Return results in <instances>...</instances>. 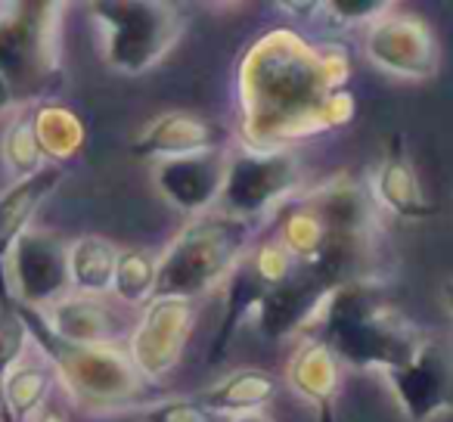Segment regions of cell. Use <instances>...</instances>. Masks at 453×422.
I'll return each mask as SVG.
<instances>
[{
	"label": "cell",
	"mask_w": 453,
	"mask_h": 422,
	"mask_svg": "<svg viewBox=\"0 0 453 422\" xmlns=\"http://www.w3.org/2000/svg\"><path fill=\"white\" fill-rule=\"evenodd\" d=\"M16 103H19V100H16L13 88H10V81H7L4 75H0V115L10 112V109H13Z\"/></svg>",
	"instance_id": "29"
},
{
	"label": "cell",
	"mask_w": 453,
	"mask_h": 422,
	"mask_svg": "<svg viewBox=\"0 0 453 422\" xmlns=\"http://www.w3.org/2000/svg\"><path fill=\"white\" fill-rule=\"evenodd\" d=\"M286 382L317 413V422H335V401L342 391V360L320 339H304L286 366Z\"/></svg>",
	"instance_id": "17"
},
{
	"label": "cell",
	"mask_w": 453,
	"mask_h": 422,
	"mask_svg": "<svg viewBox=\"0 0 453 422\" xmlns=\"http://www.w3.org/2000/svg\"><path fill=\"white\" fill-rule=\"evenodd\" d=\"M339 286L317 265H296L283 283L271 286L258 311V329L265 339L277 341L314 323L317 311Z\"/></svg>",
	"instance_id": "12"
},
{
	"label": "cell",
	"mask_w": 453,
	"mask_h": 422,
	"mask_svg": "<svg viewBox=\"0 0 453 422\" xmlns=\"http://www.w3.org/2000/svg\"><path fill=\"white\" fill-rule=\"evenodd\" d=\"M372 199L379 202L382 211L401 218V221H422V218L434 215V205L422 193L419 174H416V165L410 158L407 140L401 134L388 140L382 152V162L372 177Z\"/></svg>",
	"instance_id": "16"
},
{
	"label": "cell",
	"mask_w": 453,
	"mask_h": 422,
	"mask_svg": "<svg viewBox=\"0 0 453 422\" xmlns=\"http://www.w3.org/2000/svg\"><path fill=\"white\" fill-rule=\"evenodd\" d=\"M26 329L32 341L41 348L44 360L53 366L57 382L69 388V395L78 403L88 407H121L134 401L143 391L146 379L131 364L127 351L112 345H75V341L59 339L47 323L44 311L28 308L16 298Z\"/></svg>",
	"instance_id": "4"
},
{
	"label": "cell",
	"mask_w": 453,
	"mask_h": 422,
	"mask_svg": "<svg viewBox=\"0 0 453 422\" xmlns=\"http://www.w3.org/2000/svg\"><path fill=\"white\" fill-rule=\"evenodd\" d=\"M277 395H280L277 376L252 366V370H236L226 379H220L218 385L202 391L199 401L236 419V416H249V413L265 410Z\"/></svg>",
	"instance_id": "21"
},
{
	"label": "cell",
	"mask_w": 453,
	"mask_h": 422,
	"mask_svg": "<svg viewBox=\"0 0 453 422\" xmlns=\"http://www.w3.org/2000/svg\"><path fill=\"white\" fill-rule=\"evenodd\" d=\"M0 156H4V162L19 177L35 174V171H41L47 165L44 152H41V146H38V137H35L32 109H26V112H19L10 121L7 134H4V143H0Z\"/></svg>",
	"instance_id": "26"
},
{
	"label": "cell",
	"mask_w": 453,
	"mask_h": 422,
	"mask_svg": "<svg viewBox=\"0 0 453 422\" xmlns=\"http://www.w3.org/2000/svg\"><path fill=\"white\" fill-rule=\"evenodd\" d=\"M230 168V152L214 150L187 158L156 162V187L162 199L183 215H208L214 202H220Z\"/></svg>",
	"instance_id": "13"
},
{
	"label": "cell",
	"mask_w": 453,
	"mask_h": 422,
	"mask_svg": "<svg viewBox=\"0 0 453 422\" xmlns=\"http://www.w3.org/2000/svg\"><path fill=\"white\" fill-rule=\"evenodd\" d=\"M314 320L320 323L317 339L354 370H401L422 345L419 329L391 304L379 280L339 286L329 292Z\"/></svg>",
	"instance_id": "2"
},
{
	"label": "cell",
	"mask_w": 453,
	"mask_h": 422,
	"mask_svg": "<svg viewBox=\"0 0 453 422\" xmlns=\"http://www.w3.org/2000/svg\"><path fill=\"white\" fill-rule=\"evenodd\" d=\"M90 13L103 28V59L121 75L156 69L187 28V16L162 0H96Z\"/></svg>",
	"instance_id": "6"
},
{
	"label": "cell",
	"mask_w": 453,
	"mask_h": 422,
	"mask_svg": "<svg viewBox=\"0 0 453 422\" xmlns=\"http://www.w3.org/2000/svg\"><path fill=\"white\" fill-rule=\"evenodd\" d=\"M28 335L26 320H22L19 308H16V295L7 283V267H0V382L22 364Z\"/></svg>",
	"instance_id": "25"
},
{
	"label": "cell",
	"mask_w": 453,
	"mask_h": 422,
	"mask_svg": "<svg viewBox=\"0 0 453 422\" xmlns=\"http://www.w3.org/2000/svg\"><path fill=\"white\" fill-rule=\"evenodd\" d=\"M444 298H447V304H450V311H453V280L444 286Z\"/></svg>",
	"instance_id": "31"
},
{
	"label": "cell",
	"mask_w": 453,
	"mask_h": 422,
	"mask_svg": "<svg viewBox=\"0 0 453 422\" xmlns=\"http://www.w3.org/2000/svg\"><path fill=\"white\" fill-rule=\"evenodd\" d=\"M63 177H65L63 165H44L41 171L19 177L13 187L4 189V196H0V267L7 265L13 246L19 242V236L28 234L32 218L57 193Z\"/></svg>",
	"instance_id": "18"
},
{
	"label": "cell",
	"mask_w": 453,
	"mask_h": 422,
	"mask_svg": "<svg viewBox=\"0 0 453 422\" xmlns=\"http://www.w3.org/2000/svg\"><path fill=\"white\" fill-rule=\"evenodd\" d=\"M50 329L75 345H112L131 339V323L119 314V308L106 302V295H63L44 311Z\"/></svg>",
	"instance_id": "15"
},
{
	"label": "cell",
	"mask_w": 453,
	"mask_h": 422,
	"mask_svg": "<svg viewBox=\"0 0 453 422\" xmlns=\"http://www.w3.org/2000/svg\"><path fill=\"white\" fill-rule=\"evenodd\" d=\"M348 50L308 41L289 28L261 35L240 63L242 137L252 150H289L298 140L335 131L354 119Z\"/></svg>",
	"instance_id": "1"
},
{
	"label": "cell",
	"mask_w": 453,
	"mask_h": 422,
	"mask_svg": "<svg viewBox=\"0 0 453 422\" xmlns=\"http://www.w3.org/2000/svg\"><path fill=\"white\" fill-rule=\"evenodd\" d=\"M302 183V165L292 150H252L240 146L230 152L226 183L220 193V211L261 224L277 215Z\"/></svg>",
	"instance_id": "7"
},
{
	"label": "cell",
	"mask_w": 453,
	"mask_h": 422,
	"mask_svg": "<svg viewBox=\"0 0 453 422\" xmlns=\"http://www.w3.org/2000/svg\"><path fill=\"white\" fill-rule=\"evenodd\" d=\"M119 252L121 249H115L106 236H78L69 246L72 289L81 292V295H106V292H112Z\"/></svg>",
	"instance_id": "22"
},
{
	"label": "cell",
	"mask_w": 453,
	"mask_h": 422,
	"mask_svg": "<svg viewBox=\"0 0 453 422\" xmlns=\"http://www.w3.org/2000/svg\"><path fill=\"white\" fill-rule=\"evenodd\" d=\"M226 131L218 121L196 112H165L137 134L131 152L152 162H168V158H187L199 152L224 150Z\"/></svg>",
	"instance_id": "14"
},
{
	"label": "cell",
	"mask_w": 453,
	"mask_h": 422,
	"mask_svg": "<svg viewBox=\"0 0 453 422\" xmlns=\"http://www.w3.org/2000/svg\"><path fill=\"white\" fill-rule=\"evenodd\" d=\"M382 376L410 422H434L453 413V357L441 341L422 339L407 366Z\"/></svg>",
	"instance_id": "11"
},
{
	"label": "cell",
	"mask_w": 453,
	"mask_h": 422,
	"mask_svg": "<svg viewBox=\"0 0 453 422\" xmlns=\"http://www.w3.org/2000/svg\"><path fill=\"white\" fill-rule=\"evenodd\" d=\"M63 57V4L32 0L0 10V75L16 100L50 96L59 84Z\"/></svg>",
	"instance_id": "5"
},
{
	"label": "cell",
	"mask_w": 453,
	"mask_h": 422,
	"mask_svg": "<svg viewBox=\"0 0 453 422\" xmlns=\"http://www.w3.org/2000/svg\"><path fill=\"white\" fill-rule=\"evenodd\" d=\"M156 255L146 249H125V252H119V265H115V298L127 308H146L152 302V292H156Z\"/></svg>",
	"instance_id": "24"
},
{
	"label": "cell",
	"mask_w": 453,
	"mask_h": 422,
	"mask_svg": "<svg viewBox=\"0 0 453 422\" xmlns=\"http://www.w3.org/2000/svg\"><path fill=\"white\" fill-rule=\"evenodd\" d=\"M391 10L388 0H317V22L326 32H345V28L364 26V22H376Z\"/></svg>",
	"instance_id": "27"
},
{
	"label": "cell",
	"mask_w": 453,
	"mask_h": 422,
	"mask_svg": "<svg viewBox=\"0 0 453 422\" xmlns=\"http://www.w3.org/2000/svg\"><path fill=\"white\" fill-rule=\"evenodd\" d=\"M234 422H271L265 413H249V416H236Z\"/></svg>",
	"instance_id": "30"
},
{
	"label": "cell",
	"mask_w": 453,
	"mask_h": 422,
	"mask_svg": "<svg viewBox=\"0 0 453 422\" xmlns=\"http://www.w3.org/2000/svg\"><path fill=\"white\" fill-rule=\"evenodd\" d=\"M258 224L226 211L199 215L174 236L158 258L152 298H199L220 286L230 271L252 252Z\"/></svg>",
	"instance_id": "3"
},
{
	"label": "cell",
	"mask_w": 453,
	"mask_h": 422,
	"mask_svg": "<svg viewBox=\"0 0 453 422\" xmlns=\"http://www.w3.org/2000/svg\"><path fill=\"white\" fill-rule=\"evenodd\" d=\"M140 422H234V416L202 403L199 397H180V401L150 403L137 413Z\"/></svg>",
	"instance_id": "28"
},
{
	"label": "cell",
	"mask_w": 453,
	"mask_h": 422,
	"mask_svg": "<svg viewBox=\"0 0 453 422\" xmlns=\"http://www.w3.org/2000/svg\"><path fill=\"white\" fill-rule=\"evenodd\" d=\"M53 366L47 360L41 364H19L0 382V419L4 422H28L50 395Z\"/></svg>",
	"instance_id": "23"
},
{
	"label": "cell",
	"mask_w": 453,
	"mask_h": 422,
	"mask_svg": "<svg viewBox=\"0 0 453 422\" xmlns=\"http://www.w3.org/2000/svg\"><path fill=\"white\" fill-rule=\"evenodd\" d=\"M364 53L376 69L410 81H426L441 65V44L416 13H385L366 26Z\"/></svg>",
	"instance_id": "8"
},
{
	"label": "cell",
	"mask_w": 453,
	"mask_h": 422,
	"mask_svg": "<svg viewBox=\"0 0 453 422\" xmlns=\"http://www.w3.org/2000/svg\"><path fill=\"white\" fill-rule=\"evenodd\" d=\"M4 267H10L7 283H13V295L28 308L44 311L72 289L69 246L63 236L47 230H28L19 236Z\"/></svg>",
	"instance_id": "10"
},
{
	"label": "cell",
	"mask_w": 453,
	"mask_h": 422,
	"mask_svg": "<svg viewBox=\"0 0 453 422\" xmlns=\"http://www.w3.org/2000/svg\"><path fill=\"white\" fill-rule=\"evenodd\" d=\"M267 289H271V283L261 277V271L255 267L252 255H246V258L230 271V277L224 280V298H226L224 323H220L218 335H214L211 354H208L211 364H218V360L224 357L226 348H230V341H234V335L242 329V323H246L252 314L258 317Z\"/></svg>",
	"instance_id": "19"
},
{
	"label": "cell",
	"mask_w": 453,
	"mask_h": 422,
	"mask_svg": "<svg viewBox=\"0 0 453 422\" xmlns=\"http://www.w3.org/2000/svg\"><path fill=\"white\" fill-rule=\"evenodd\" d=\"M196 323L193 298H152L134 323L127 357L143 379H162L180 364Z\"/></svg>",
	"instance_id": "9"
},
{
	"label": "cell",
	"mask_w": 453,
	"mask_h": 422,
	"mask_svg": "<svg viewBox=\"0 0 453 422\" xmlns=\"http://www.w3.org/2000/svg\"><path fill=\"white\" fill-rule=\"evenodd\" d=\"M35 137L47 165H69L88 150V127L75 109L57 100H41L32 106Z\"/></svg>",
	"instance_id": "20"
}]
</instances>
